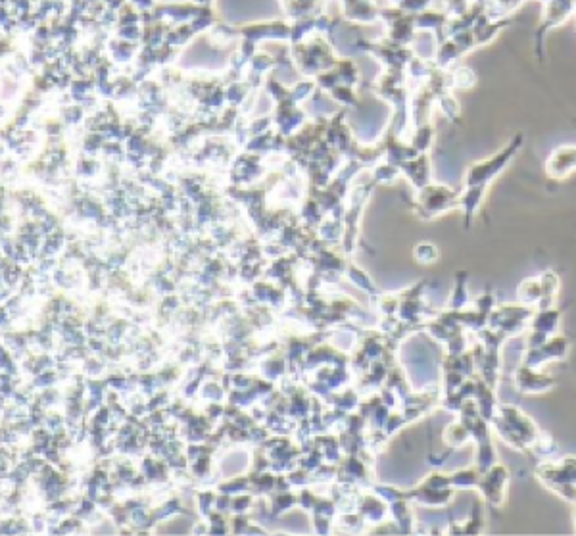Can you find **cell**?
<instances>
[{
	"label": "cell",
	"mask_w": 576,
	"mask_h": 536,
	"mask_svg": "<svg viewBox=\"0 0 576 536\" xmlns=\"http://www.w3.org/2000/svg\"><path fill=\"white\" fill-rule=\"evenodd\" d=\"M521 139H523L521 135L515 137V139L511 141V145H507L500 154H496V156H492V158H488V160H484V162H477V164H473V166L467 170L463 204H465V210H467V216H469V218L473 216L475 208L479 206V202L482 200L484 193H486L488 185L492 183V179L502 173L505 166L513 160L515 152L521 148V143H523Z\"/></svg>",
	"instance_id": "obj_1"
},
{
	"label": "cell",
	"mask_w": 576,
	"mask_h": 536,
	"mask_svg": "<svg viewBox=\"0 0 576 536\" xmlns=\"http://www.w3.org/2000/svg\"><path fill=\"white\" fill-rule=\"evenodd\" d=\"M546 170L550 177L563 179L576 170V147H561L553 150Z\"/></svg>",
	"instance_id": "obj_3"
},
{
	"label": "cell",
	"mask_w": 576,
	"mask_h": 536,
	"mask_svg": "<svg viewBox=\"0 0 576 536\" xmlns=\"http://www.w3.org/2000/svg\"><path fill=\"white\" fill-rule=\"evenodd\" d=\"M575 6H576V0H575Z\"/></svg>",
	"instance_id": "obj_4"
},
{
	"label": "cell",
	"mask_w": 576,
	"mask_h": 536,
	"mask_svg": "<svg viewBox=\"0 0 576 536\" xmlns=\"http://www.w3.org/2000/svg\"><path fill=\"white\" fill-rule=\"evenodd\" d=\"M576 14L575 0H546L542 12V24L536 29V54L544 58V41L548 33L565 24L569 18Z\"/></svg>",
	"instance_id": "obj_2"
}]
</instances>
